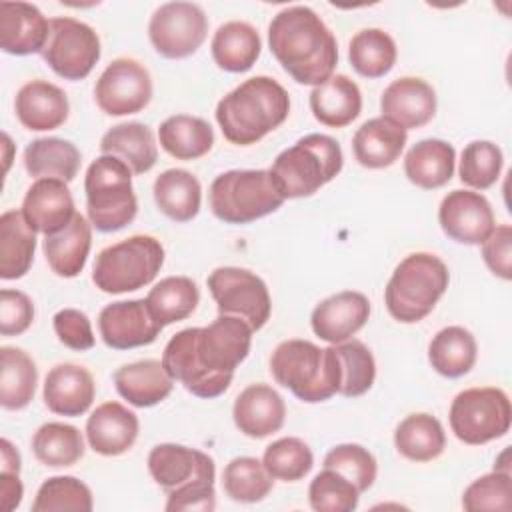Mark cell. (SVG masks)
<instances>
[{
    "mask_svg": "<svg viewBox=\"0 0 512 512\" xmlns=\"http://www.w3.org/2000/svg\"><path fill=\"white\" fill-rule=\"evenodd\" d=\"M370 316V302L362 292L344 290L324 298L312 310L310 324L314 334L328 344L350 340Z\"/></svg>",
    "mask_w": 512,
    "mask_h": 512,
    "instance_id": "19",
    "label": "cell"
},
{
    "mask_svg": "<svg viewBox=\"0 0 512 512\" xmlns=\"http://www.w3.org/2000/svg\"><path fill=\"white\" fill-rule=\"evenodd\" d=\"M20 452L14 448V444L6 438L0 440V472H14L20 474Z\"/></svg>",
    "mask_w": 512,
    "mask_h": 512,
    "instance_id": "57",
    "label": "cell"
},
{
    "mask_svg": "<svg viewBox=\"0 0 512 512\" xmlns=\"http://www.w3.org/2000/svg\"><path fill=\"white\" fill-rule=\"evenodd\" d=\"M252 328L246 320L220 314L212 324L194 328L196 356L204 368L214 374H234L246 360L252 344Z\"/></svg>",
    "mask_w": 512,
    "mask_h": 512,
    "instance_id": "14",
    "label": "cell"
},
{
    "mask_svg": "<svg viewBox=\"0 0 512 512\" xmlns=\"http://www.w3.org/2000/svg\"><path fill=\"white\" fill-rule=\"evenodd\" d=\"M504 164L502 150L490 140L470 142L460 156L458 176L462 184L474 190H486L496 184Z\"/></svg>",
    "mask_w": 512,
    "mask_h": 512,
    "instance_id": "47",
    "label": "cell"
},
{
    "mask_svg": "<svg viewBox=\"0 0 512 512\" xmlns=\"http://www.w3.org/2000/svg\"><path fill=\"white\" fill-rule=\"evenodd\" d=\"M344 156L340 144L326 134H306L282 150L270 166V178L284 200L306 198L336 178Z\"/></svg>",
    "mask_w": 512,
    "mask_h": 512,
    "instance_id": "4",
    "label": "cell"
},
{
    "mask_svg": "<svg viewBox=\"0 0 512 512\" xmlns=\"http://www.w3.org/2000/svg\"><path fill=\"white\" fill-rule=\"evenodd\" d=\"M324 468H330L334 472H338L340 476H344L346 480H350L358 492H366L374 480H376V472H378V464L376 458L372 456V452L360 444H338L334 446L326 456H324Z\"/></svg>",
    "mask_w": 512,
    "mask_h": 512,
    "instance_id": "50",
    "label": "cell"
},
{
    "mask_svg": "<svg viewBox=\"0 0 512 512\" xmlns=\"http://www.w3.org/2000/svg\"><path fill=\"white\" fill-rule=\"evenodd\" d=\"M54 332L58 340L72 350H90L94 346V332L88 316L76 308H62L54 314Z\"/></svg>",
    "mask_w": 512,
    "mask_h": 512,
    "instance_id": "54",
    "label": "cell"
},
{
    "mask_svg": "<svg viewBox=\"0 0 512 512\" xmlns=\"http://www.w3.org/2000/svg\"><path fill=\"white\" fill-rule=\"evenodd\" d=\"M0 404L4 410L26 408L36 392L38 370L34 360L20 348H0Z\"/></svg>",
    "mask_w": 512,
    "mask_h": 512,
    "instance_id": "39",
    "label": "cell"
},
{
    "mask_svg": "<svg viewBox=\"0 0 512 512\" xmlns=\"http://www.w3.org/2000/svg\"><path fill=\"white\" fill-rule=\"evenodd\" d=\"M24 496V486L14 472H0V508L4 512H12L20 506Z\"/></svg>",
    "mask_w": 512,
    "mask_h": 512,
    "instance_id": "56",
    "label": "cell"
},
{
    "mask_svg": "<svg viewBox=\"0 0 512 512\" xmlns=\"http://www.w3.org/2000/svg\"><path fill=\"white\" fill-rule=\"evenodd\" d=\"M394 446L412 462H430L444 452L446 434L432 414H410L396 426Z\"/></svg>",
    "mask_w": 512,
    "mask_h": 512,
    "instance_id": "40",
    "label": "cell"
},
{
    "mask_svg": "<svg viewBox=\"0 0 512 512\" xmlns=\"http://www.w3.org/2000/svg\"><path fill=\"white\" fill-rule=\"evenodd\" d=\"M86 212L90 224L100 232H116L128 226L138 212L132 188V170L116 156L102 154L84 176Z\"/></svg>",
    "mask_w": 512,
    "mask_h": 512,
    "instance_id": "6",
    "label": "cell"
},
{
    "mask_svg": "<svg viewBox=\"0 0 512 512\" xmlns=\"http://www.w3.org/2000/svg\"><path fill=\"white\" fill-rule=\"evenodd\" d=\"M236 428L248 438H266L284 426V398L268 384H250L234 400Z\"/></svg>",
    "mask_w": 512,
    "mask_h": 512,
    "instance_id": "22",
    "label": "cell"
},
{
    "mask_svg": "<svg viewBox=\"0 0 512 512\" xmlns=\"http://www.w3.org/2000/svg\"><path fill=\"white\" fill-rule=\"evenodd\" d=\"M36 250V232L26 222L22 210H8L0 216V278H22Z\"/></svg>",
    "mask_w": 512,
    "mask_h": 512,
    "instance_id": "34",
    "label": "cell"
},
{
    "mask_svg": "<svg viewBox=\"0 0 512 512\" xmlns=\"http://www.w3.org/2000/svg\"><path fill=\"white\" fill-rule=\"evenodd\" d=\"M94 506L90 488L74 476H52L36 492L32 512H90Z\"/></svg>",
    "mask_w": 512,
    "mask_h": 512,
    "instance_id": "48",
    "label": "cell"
},
{
    "mask_svg": "<svg viewBox=\"0 0 512 512\" xmlns=\"http://www.w3.org/2000/svg\"><path fill=\"white\" fill-rule=\"evenodd\" d=\"M160 146L176 160H196L208 154L214 146L212 126L188 114H176L166 118L158 128Z\"/></svg>",
    "mask_w": 512,
    "mask_h": 512,
    "instance_id": "38",
    "label": "cell"
},
{
    "mask_svg": "<svg viewBox=\"0 0 512 512\" xmlns=\"http://www.w3.org/2000/svg\"><path fill=\"white\" fill-rule=\"evenodd\" d=\"M268 44L298 84L320 86L338 64V44L324 20L308 6L280 10L268 26Z\"/></svg>",
    "mask_w": 512,
    "mask_h": 512,
    "instance_id": "1",
    "label": "cell"
},
{
    "mask_svg": "<svg viewBox=\"0 0 512 512\" xmlns=\"http://www.w3.org/2000/svg\"><path fill=\"white\" fill-rule=\"evenodd\" d=\"M382 116L406 132L428 124L436 114L434 88L416 76H404L386 86L380 98Z\"/></svg>",
    "mask_w": 512,
    "mask_h": 512,
    "instance_id": "20",
    "label": "cell"
},
{
    "mask_svg": "<svg viewBox=\"0 0 512 512\" xmlns=\"http://www.w3.org/2000/svg\"><path fill=\"white\" fill-rule=\"evenodd\" d=\"M98 330L108 348L130 350L152 344L162 326L150 314L146 300H120L100 310Z\"/></svg>",
    "mask_w": 512,
    "mask_h": 512,
    "instance_id": "17",
    "label": "cell"
},
{
    "mask_svg": "<svg viewBox=\"0 0 512 512\" xmlns=\"http://www.w3.org/2000/svg\"><path fill=\"white\" fill-rule=\"evenodd\" d=\"M462 508L468 512L512 508V478L510 472L494 470L476 478L462 494Z\"/></svg>",
    "mask_w": 512,
    "mask_h": 512,
    "instance_id": "51",
    "label": "cell"
},
{
    "mask_svg": "<svg viewBox=\"0 0 512 512\" xmlns=\"http://www.w3.org/2000/svg\"><path fill=\"white\" fill-rule=\"evenodd\" d=\"M100 152L120 158L132 174L148 172L158 160L154 132L142 122H122L112 126L100 140Z\"/></svg>",
    "mask_w": 512,
    "mask_h": 512,
    "instance_id": "32",
    "label": "cell"
},
{
    "mask_svg": "<svg viewBox=\"0 0 512 512\" xmlns=\"http://www.w3.org/2000/svg\"><path fill=\"white\" fill-rule=\"evenodd\" d=\"M164 264L160 240L136 234L98 252L92 282L106 294H124L148 286Z\"/></svg>",
    "mask_w": 512,
    "mask_h": 512,
    "instance_id": "7",
    "label": "cell"
},
{
    "mask_svg": "<svg viewBox=\"0 0 512 512\" xmlns=\"http://www.w3.org/2000/svg\"><path fill=\"white\" fill-rule=\"evenodd\" d=\"M154 202L170 220L188 222L200 212V182L184 168H168L154 180Z\"/></svg>",
    "mask_w": 512,
    "mask_h": 512,
    "instance_id": "35",
    "label": "cell"
},
{
    "mask_svg": "<svg viewBox=\"0 0 512 512\" xmlns=\"http://www.w3.org/2000/svg\"><path fill=\"white\" fill-rule=\"evenodd\" d=\"M438 222L450 240L468 246L482 244L496 226L490 202L472 190L448 192L440 202Z\"/></svg>",
    "mask_w": 512,
    "mask_h": 512,
    "instance_id": "15",
    "label": "cell"
},
{
    "mask_svg": "<svg viewBox=\"0 0 512 512\" xmlns=\"http://www.w3.org/2000/svg\"><path fill=\"white\" fill-rule=\"evenodd\" d=\"M478 356V346L470 330L462 326H446L428 344L430 366L446 378H460L468 374Z\"/></svg>",
    "mask_w": 512,
    "mask_h": 512,
    "instance_id": "37",
    "label": "cell"
},
{
    "mask_svg": "<svg viewBox=\"0 0 512 512\" xmlns=\"http://www.w3.org/2000/svg\"><path fill=\"white\" fill-rule=\"evenodd\" d=\"M118 394L136 408L160 404L174 388V378L162 366V360H138L124 364L114 372Z\"/></svg>",
    "mask_w": 512,
    "mask_h": 512,
    "instance_id": "27",
    "label": "cell"
},
{
    "mask_svg": "<svg viewBox=\"0 0 512 512\" xmlns=\"http://www.w3.org/2000/svg\"><path fill=\"white\" fill-rule=\"evenodd\" d=\"M210 50L218 68L226 72H246L256 64L262 40L252 24L232 20L218 26L212 36Z\"/></svg>",
    "mask_w": 512,
    "mask_h": 512,
    "instance_id": "33",
    "label": "cell"
},
{
    "mask_svg": "<svg viewBox=\"0 0 512 512\" xmlns=\"http://www.w3.org/2000/svg\"><path fill=\"white\" fill-rule=\"evenodd\" d=\"M214 476L216 468H208L200 472L196 478L186 482L184 486L166 492V510L180 512V510H202L212 512L216 508V492H214Z\"/></svg>",
    "mask_w": 512,
    "mask_h": 512,
    "instance_id": "52",
    "label": "cell"
},
{
    "mask_svg": "<svg viewBox=\"0 0 512 512\" xmlns=\"http://www.w3.org/2000/svg\"><path fill=\"white\" fill-rule=\"evenodd\" d=\"M456 150L440 138L416 142L404 156L406 178L424 190H436L448 184L454 176Z\"/></svg>",
    "mask_w": 512,
    "mask_h": 512,
    "instance_id": "31",
    "label": "cell"
},
{
    "mask_svg": "<svg viewBox=\"0 0 512 512\" xmlns=\"http://www.w3.org/2000/svg\"><path fill=\"white\" fill-rule=\"evenodd\" d=\"M262 464L274 480L296 482L312 470L314 456L304 440L286 436L266 446Z\"/></svg>",
    "mask_w": 512,
    "mask_h": 512,
    "instance_id": "46",
    "label": "cell"
},
{
    "mask_svg": "<svg viewBox=\"0 0 512 512\" xmlns=\"http://www.w3.org/2000/svg\"><path fill=\"white\" fill-rule=\"evenodd\" d=\"M454 436L470 446H480L506 436L512 424V406L504 390L494 386L468 388L456 394L450 406Z\"/></svg>",
    "mask_w": 512,
    "mask_h": 512,
    "instance_id": "9",
    "label": "cell"
},
{
    "mask_svg": "<svg viewBox=\"0 0 512 512\" xmlns=\"http://www.w3.org/2000/svg\"><path fill=\"white\" fill-rule=\"evenodd\" d=\"M212 466L214 460L206 452L182 444H158L148 454L150 476L166 492L184 486Z\"/></svg>",
    "mask_w": 512,
    "mask_h": 512,
    "instance_id": "30",
    "label": "cell"
},
{
    "mask_svg": "<svg viewBox=\"0 0 512 512\" xmlns=\"http://www.w3.org/2000/svg\"><path fill=\"white\" fill-rule=\"evenodd\" d=\"M508 448H504V452L500 454V458L494 462V470H500V472H510L508 468Z\"/></svg>",
    "mask_w": 512,
    "mask_h": 512,
    "instance_id": "59",
    "label": "cell"
},
{
    "mask_svg": "<svg viewBox=\"0 0 512 512\" xmlns=\"http://www.w3.org/2000/svg\"><path fill=\"white\" fill-rule=\"evenodd\" d=\"M448 282V266L436 254L414 252L394 268L384 290L386 308L402 324L420 322L444 296Z\"/></svg>",
    "mask_w": 512,
    "mask_h": 512,
    "instance_id": "5",
    "label": "cell"
},
{
    "mask_svg": "<svg viewBox=\"0 0 512 512\" xmlns=\"http://www.w3.org/2000/svg\"><path fill=\"white\" fill-rule=\"evenodd\" d=\"M22 214L30 228L44 236L64 230L76 214L68 184L58 178H38L26 190Z\"/></svg>",
    "mask_w": 512,
    "mask_h": 512,
    "instance_id": "18",
    "label": "cell"
},
{
    "mask_svg": "<svg viewBox=\"0 0 512 512\" xmlns=\"http://www.w3.org/2000/svg\"><path fill=\"white\" fill-rule=\"evenodd\" d=\"M274 380L298 400L316 404L340 390V364L334 346L320 348L310 340H284L270 356Z\"/></svg>",
    "mask_w": 512,
    "mask_h": 512,
    "instance_id": "3",
    "label": "cell"
},
{
    "mask_svg": "<svg viewBox=\"0 0 512 512\" xmlns=\"http://www.w3.org/2000/svg\"><path fill=\"white\" fill-rule=\"evenodd\" d=\"M162 366L198 398H216L224 394L234 378V374H214L202 366L194 348V328H184L168 340L162 352Z\"/></svg>",
    "mask_w": 512,
    "mask_h": 512,
    "instance_id": "16",
    "label": "cell"
},
{
    "mask_svg": "<svg viewBox=\"0 0 512 512\" xmlns=\"http://www.w3.org/2000/svg\"><path fill=\"white\" fill-rule=\"evenodd\" d=\"M358 500V488L330 468L318 472L308 486V502L316 512H352Z\"/></svg>",
    "mask_w": 512,
    "mask_h": 512,
    "instance_id": "49",
    "label": "cell"
},
{
    "mask_svg": "<svg viewBox=\"0 0 512 512\" xmlns=\"http://www.w3.org/2000/svg\"><path fill=\"white\" fill-rule=\"evenodd\" d=\"M32 452L44 466L66 468L84 456V438L72 424L46 422L32 436Z\"/></svg>",
    "mask_w": 512,
    "mask_h": 512,
    "instance_id": "43",
    "label": "cell"
},
{
    "mask_svg": "<svg viewBox=\"0 0 512 512\" xmlns=\"http://www.w3.org/2000/svg\"><path fill=\"white\" fill-rule=\"evenodd\" d=\"M396 58L398 48L394 38L380 28H364L356 32L348 46V60L364 78H382L394 68Z\"/></svg>",
    "mask_w": 512,
    "mask_h": 512,
    "instance_id": "42",
    "label": "cell"
},
{
    "mask_svg": "<svg viewBox=\"0 0 512 512\" xmlns=\"http://www.w3.org/2000/svg\"><path fill=\"white\" fill-rule=\"evenodd\" d=\"M208 200L212 214L226 224H250L284 204L268 170L222 172L210 184Z\"/></svg>",
    "mask_w": 512,
    "mask_h": 512,
    "instance_id": "8",
    "label": "cell"
},
{
    "mask_svg": "<svg viewBox=\"0 0 512 512\" xmlns=\"http://www.w3.org/2000/svg\"><path fill=\"white\" fill-rule=\"evenodd\" d=\"M20 124L34 132L60 128L70 112L68 96L62 88L46 80L26 82L14 100Z\"/></svg>",
    "mask_w": 512,
    "mask_h": 512,
    "instance_id": "25",
    "label": "cell"
},
{
    "mask_svg": "<svg viewBox=\"0 0 512 512\" xmlns=\"http://www.w3.org/2000/svg\"><path fill=\"white\" fill-rule=\"evenodd\" d=\"M42 58L60 78L82 80L100 60V38L86 22L70 16L52 18Z\"/></svg>",
    "mask_w": 512,
    "mask_h": 512,
    "instance_id": "10",
    "label": "cell"
},
{
    "mask_svg": "<svg viewBox=\"0 0 512 512\" xmlns=\"http://www.w3.org/2000/svg\"><path fill=\"white\" fill-rule=\"evenodd\" d=\"M408 140V132L396 122L378 116L366 120L352 138V150L358 164L364 168L380 170L392 166Z\"/></svg>",
    "mask_w": 512,
    "mask_h": 512,
    "instance_id": "26",
    "label": "cell"
},
{
    "mask_svg": "<svg viewBox=\"0 0 512 512\" xmlns=\"http://www.w3.org/2000/svg\"><path fill=\"white\" fill-rule=\"evenodd\" d=\"M144 300L154 320L164 328L188 318L200 302V292L192 278L168 276L154 284Z\"/></svg>",
    "mask_w": 512,
    "mask_h": 512,
    "instance_id": "41",
    "label": "cell"
},
{
    "mask_svg": "<svg viewBox=\"0 0 512 512\" xmlns=\"http://www.w3.org/2000/svg\"><path fill=\"white\" fill-rule=\"evenodd\" d=\"M224 492L244 504L260 502L272 490L274 478L268 474L264 464L252 456H238L232 458L222 474Z\"/></svg>",
    "mask_w": 512,
    "mask_h": 512,
    "instance_id": "44",
    "label": "cell"
},
{
    "mask_svg": "<svg viewBox=\"0 0 512 512\" xmlns=\"http://www.w3.org/2000/svg\"><path fill=\"white\" fill-rule=\"evenodd\" d=\"M24 168L30 176L72 182L80 168L78 148L64 138H36L24 150Z\"/></svg>",
    "mask_w": 512,
    "mask_h": 512,
    "instance_id": "36",
    "label": "cell"
},
{
    "mask_svg": "<svg viewBox=\"0 0 512 512\" xmlns=\"http://www.w3.org/2000/svg\"><path fill=\"white\" fill-rule=\"evenodd\" d=\"M154 50L170 60L188 58L208 36V18L194 2H166L158 6L148 24Z\"/></svg>",
    "mask_w": 512,
    "mask_h": 512,
    "instance_id": "12",
    "label": "cell"
},
{
    "mask_svg": "<svg viewBox=\"0 0 512 512\" xmlns=\"http://www.w3.org/2000/svg\"><path fill=\"white\" fill-rule=\"evenodd\" d=\"M138 428V416L132 410L120 402H104L88 416L86 438L94 452L120 456L134 446Z\"/></svg>",
    "mask_w": 512,
    "mask_h": 512,
    "instance_id": "24",
    "label": "cell"
},
{
    "mask_svg": "<svg viewBox=\"0 0 512 512\" xmlns=\"http://www.w3.org/2000/svg\"><path fill=\"white\" fill-rule=\"evenodd\" d=\"M482 258L494 276L502 280L512 278V228L508 224L494 226L482 242Z\"/></svg>",
    "mask_w": 512,
    "mask_h": 512,
    "instance_id": "55",
    "label": "cell"
},
{
    "mask_svg": "<svg viewBox=\"0 0 512 512\" xmlns=\"http://www.w3.org/2000/svg\"><path fill=\"white\" fill-rule=\"evenodd\" d=\"M2 148H4V170H8L10 168V152L14 150V146L6 132H2Z\"/></svg>",
    "mask_w": 512,
    "mask_h": 512,
    "instance_id": "58",
    "label": "cell"
},
{
    "mask_svg": "<svg viewBox=\"0 0 512 512\" xmlns=\"http://www.w3.org/2000/svg\"><path fill=\"white\" fill-rule=\"evenodd\" d=\"M96 384L92 374L78 364H56L44 380V404L60 416H82L94 402Z\"/></svg>",
    "mask_w": 512,
    "mask_h": 512,
    "instance_id": "23",
    "label": "cell"
},
{
    "mask_svg": "<svg viewBox=\"0 0 512 512\" xmlns=\"http://www.w3.org/2000/svg\"><path fill=\"white\" fill-rule=\"evenodd\" d=\"M290 114V96L270 76H252L228 92L216 106V122L224 138L250 146L276 130Z\"/></svg>",
    "mask_w": 512,
    "mask_h": 512,
    "instance_id": "2",
    "label": "cell"
},
{
    "mask_svg": "<svg viewBox=\"0 0 512 512\" xmlns=\"http://www.w3.org/2000/svg\"><path fill=\"white\" fill-rule=\"evenodd\" d=\"M48 32L50 20L34 4L0 2V46L6 54H42Z\"/></svg>",
    "mask_w": 512,
    "mask_h": 512,
    "instance_id": "21",
    "label": "cell"
},
{
    "mask_svg": "<svg viewBox=\"0 0 512 512\" xmlns=\"http://www.w3.org/2000/svg\"><path fill=\"white\" fill-rule=\"evenodd\" d=\"M90 246L92 224L78 212L64 230L44 236L42 240V250L50 270L62 278H74L84 270Z\"/></svg>",
    "mask_w": 512,
    "mask_h": 512,
    "instance_id": "29",
    "label": "cell"
},
{
    "mask_svg": "<svg viewBox=\"0 0 512 512\" xmlns=\"http://www.w3.org/2000/svg\"><path fill=\"white\" fill-rule=\"evenodd\" d=\"M34 320L32 300L20 292L2 288L0 292V334L18 336L30 328Z\"/></svg>",
    "mask_w": 512,
    "mask_h": 512,
    "instance_id": "53",
    "label": "cell"
},
{
    "mask_svg": "<svg viewBox=\"0 0 512 512\" xmlns=\"http://www.w3.org/2000/svg\"><path fill=\"white\" fill-rule=\"evenodd\" d=\"M310 110L314 118L328 128H344L362 112V94L346 74H332L310 92Z\"/></svg>",
    "mask_w": 512,
    "mask_h": 512,
    "instance_id": "28",
    "label": "cell"
},
{
    "mask_svg": "<svg viewBox=\"0 0 512 512\" xmlns=\"http://www.w3.org/2000/svg\"><path fill=\"white\" fill-rule=\"evenodd\" d=\"M340 364V390L346 398H356L368 392L376 378V362L368 346L360 340H344L332 344Z\"/></svg>",
    "mask_w": 512,
    "mask_h": 512,
    "instance_id": "45",
    "label": "cell"
},
{
    "mask_svg": "<svg viewBox=\"0 0 512 512\" xmlns=\"http://www.w3.org/2000/svg\"><path fill=\"white\" fill-rule=\"evenodd\" d=\"M94 98L108 116L136 114L152 100L150 72L134 58H116L98 76Z\"/></svg>",
    "mask_w": 512,
    "mask_h": 512,
    "instance_id": "13",
    "label": "cell"
},
{
    "mask_svg": "<svg viewBox=\"0 0 512 512\" xmlns=\"http://www.w3.org/2000/svg\"><path fill=\"white\" fill-rule=\"evenodd\" d=\"M218 314L246 320L252 330H260L272 312L266 282L254 272L238 266H220L206 280Z\"/></svg>",
    "mask_w": 512,
    "mask_h": 512,
    "instance_id": "11",
    "label": "cell"
}]
</instances>
